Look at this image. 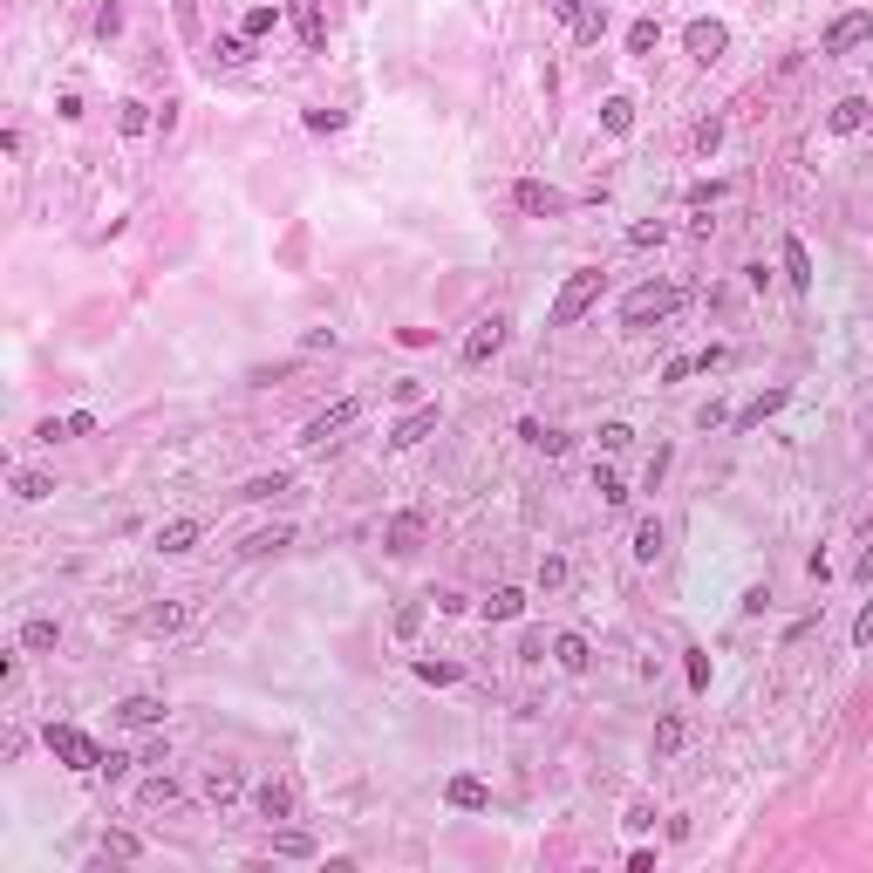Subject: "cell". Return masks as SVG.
I'll return each instance as SVG.
<instances>
[{"instance_id":"6da1fadb","label":"cell","mask_w":873,"mask_h":873,"mask_svg":"<svg viewBox=\"0 0 873 873\" xmlns=\"http://www.w3.org/2000/svg\"><path fill=\"white\" fill-rule=\"evenodd\" d=\"M601 280H608L601 266H580V273H567V287L553 294V307H546V321H553V328H573L580 314H594V301H601Z\"/></svg>"},{"instance_id":"7a4b0ae2","label":"cell","mask_w":873,"mask_h":873,"mask_svg":"<svg viewBox=\"0 0 873 873\" xmlns=\"http://www.w3.org/2000/svg\"><path fill=\"white\" fill-rule=\"evenodd\" d=\"M683 307V287H669V280H648L635 287L628 301H621V328H648V321H669Z\"/></svg>"},{"instance_id":"3957f363","label":"cell","mask_w":873,"mask_h":873,"mask_svg":"<svg viewBox=\"0 0 873 873\" xmlns=\"http://www.w3.org/2000/svg\"><path fill=\"white\" fill-rule=\"evenodd\" d=\"M48 751L69 764V771H96V764H103V744H96L89 730H76V723H48Z\"/></svg>"},{"instance_id":"277c9868","label":"cell","mask_w":873,"mask_h":873,"mask_svg":"<svg viewBox=\"0 0 873 873\" xmlns=\"http://www.w3.org/2000/svg\"><path fill=\"white\" fill-rule=\"evenodd\" d=\"M873 41V7H853V14H839L826 41H819V55H853V48H867Z\"/></svg>"},{"instance_id":"5b68a950","label":"cell","mask_w":873,"mask_h":873,"mask_svg":"<svg viewBox=\"0 0 873 873\" xmlns=\"http://www.w3.org/2000/svg\"><path fill=\"white\" fill-rule=\"evenodd\" d=\"M355 417H362V396H342L335 410H321V417H314V423L301 430V444H307V451H328V444H335V437H342V430H348Z\"/></svg>"},{"instance_id":"8992f818","label":"cell","mask_w":873,"mask_h":873,"mask_svg":"<svg viewBox=\"0 0 873 873\" xmlns=\"http://www.w3.org/2000/svg\"><path fill=\"white\" fill-rule=\"evenodd\" d=\"M505 335H512V321H505V314H485V321H478V328L464 335V348H457V355H464V369H478V362H492L498 348H505Z\"/></svg>"},{"instance_id":"52a82bcc","label":"cell","mask_w":873,"mask_h":873,"mask_svg":"<svg viewBox=\"0 0 873 873\" xmlns=\"http://www.w3.org/2000/svg\"><path fill=\"white\" fill-rule=\"evenodd\" d=\"M683 48H689V62H703V69H710V62H723V48H730V28H723V21H689V28H683Z\"/></svg>"},{"instance_id":"ba28073f","label":"cell","mask_w":873,"mask_h":873,"mask_svg":"<svg viewBox=\"0 0 873 873\" xmlns=\"http://www.w3.org/2000/svg\"><path fill=\"white\" fill-rule=\"evenodd\" d=\"M512 205L532 212V219H560V212H567V191L539 185V178H519V185H512Z\"/></svg>"},{"instance_id":"9c48e42d","label":"cell","mask_w":873,"mask_h":873,"mask_svg":"<svg viewBox=\"0 0 873 873\" xmlns=\"http://www.w3.org/2000/svg\"><path fill=\"white\" fill-rule=\"evenodd\" d=\"M423 539H430V519H423V512H396V519L382 526V546H389L396 560H410Z\"/></svg>"},{"instance_id":"30bf717a","label":"cell","mask_w":873,"mask_h":873,"mask_svg":"<svg viewBox=\"0 0 873 873\" xmlns=\"http://www.w3.org/2000/svg\"><path fill=\"white\" fill-rule=\"evenodd\" d=\"M437 417H444L437 403H417L410 417H403V423H396V430H389V444H396V451H410V444H423V437L437 430Z\"/></svg>"},{"instance_id":"8fae6325","label":"cell","mask_w":873,"mask_h":873,"mask_svg":"<svg viewBox=\"0 0 873 873\" xmlns=\"http://www.w3.org/2000/svg\"><path fill=\"white\" fill-rule=\"evenodd\" d=\"M294 28H301L307 55H321V48H328V14H321V0H294Z\"/></svg>"},{"instance_id":"7c38bea8","label":"cell","mask_w":873,"mask_h":873,"mask_svg":"<svg viewBox=\"0 0 873 873\" xmlns=\"http://www.w3.org/2000/svg\"><path fill=\"white\" fill-rule=\"evenodd\" d=\"M116 723L151 730V723H164V703H157V696H123V703H116Z\"/></svg>"},{"instance_id":"4fadbf2b","label":"cell","mask_w":873,"mask_h":873,"mask_svg":"<svg viewBox=\"0 0 873 873\" xmlns=\"http://www.w3.org/2000/svg\"><path fill=\"white\" fill-rule=\"evenodd\" d=\"M253 805H260V819H294V785L266 778L260 792H253Z\"/></svg>"},{"instance_id":"5bb4252c","label":"cell","mask_w":873,"mask_h":873,"mask_svg":"<svg viewBox=\"0 0 873 873\" xmlns=\"http://www.w3.org/2000/svg\"><path fill=\"white\" fill-rule=\"evenodd\" d=\"M601 35H608V7H601V0H580V14H573V41L594 48Z\"/></svg>"},{"instance_id":"9a60e30c","label":"cell","mask_w":873,"mask_h":873,"mask_svg":"<svg viewBox=\"0 0 873 873\" xmlns=\"http://www.w3.org/2000/svg\"><path fill=\"white\" fill-rule=\"evenodd\" d=\"M198 539H205L198 519H171V526H157V553H191Z\"/></svg>"},{"instance_id":"2e32d148","label":"cell","mask_w":873,"mask_h":873,"mask_svg":"<svg viewBox=\"0 0 873 873\" xmlns=\"http://www.w3.org/2000/svg\"><path fill=\"white\" fill-rule=\"evenodd\" d=\"M553 662H560L567 676H587V662H594V655H587V635H553Z\"/></svg>"},{"instance_id":"e0dca14e","label":"cell","mask_w":873,"mask_h":873,"mask_svg":"<svg viewBox=\"0 0 873 873\" xmlns=\"http://www.w3.org/2000/svg\"><path fill=\"white\" fill-rule=\"evenodd\" d=\"M444 798H451L457 812H485V805H492V785H478V778H451Z\"/></svg>"},{"instance_id":"ac0fdd59","label":"cell","mask_w":873,"mask_h":873,"mask_svg":"<svg viewBox=\"0 0 873 873\" xmlns=\"http://www.w3.org/2000/svg\"><path fill=\"white\" fill-rule=\"evenodd\" d=\"M867 116H873L867 96H846V103H833V130H839V137H853V130H867Z\"/></svg>"},{"instance_id":"d6986e66","label":"cell","mask_w":873,"mask_h":873,"mask_svg":"<svg viewBox=\"0 0 873 873\" xmlns=\"http://www.w3.org/2000/svg\"><path fill=\"white\" fill-rule=\"evenodd\" d=\"M280 546H294V526H266V532H246V560H260V553H280Z\"/></svg>"},{"instance_id":"ffe728a7","label":"cell","mask_w":873,"mask_h":873,"mask_svg":"<svg viewBox=\"0 0 873 873\" xmlns=\"http://www.w3.org/2000/svg\"><path fill=\"white\" fill-rule=\"evenodd\" d=\"M478 608H485V621H519V614H526V594H519V587H498L492 601H478Z\"/></svg>"},{"instance_id":"44dd1931","label":"cell","mask_w":873,"mask_h":873,"mask_svg":"<svg viewBox=\"0 0 873 873\" xmlns=\"http://www.w3.org/2000/svg\"><path fill=\"white\" fill-rule=\"evenodd\" d=\"M273 853H280V860H314V833H301V826H280V833H273Z\"/></svg>"},{"instance_id":"7402d4cb","label":"cell","mask_w":873,"mask_h":873,"mask_svg":"<svg viewBox=\"0 0 873 873\" xmlns=\"http://www.w3.org/2000/svg\"><path fill=\"white\" fill-rule=\"evenodd\" d=\"M785 280H792L798 294L812 287V253H805V239H785Z\"/></svg>"},{"instance_id":"603a6c76","label":"cell","mask_w":873,"mask_h":873,"mask_svg":"<svg viewBox=\"0 0 873 873\" xmlns=\"http://www.w3.org/2000/svg\"><path fill=\"white\" fill-rule=\"evenodd\" d=\"M785 403H792V389H764V396H758V403H751V410H744L737 423H744V430H758V423H764V417H778Z\"/></svg>"},{"instance_id":"cb8c5ba5","label":"cell","mask_w":873,"mask_h":873,"mask_svg":"<svg viewBox=\"0 0 873 873\" xmlns=\"http://www.w3.org/2000/svg\"><path fill=\"white\" fill-rule=\"evenodd\" d=\"M239 785H246V778H239L232 764H212V771H205V798H219V805H226V798H239Z\"/></svg>"},{"instance_id":"d4e9b609","label":"cell","mask_w":873,"mask_h":873,"mask_svg":"<svg viewBox=\"0 0 873 873\" xmlns=\"http://www.w3.org/2000/svg\"><path fill=\"white\" fill-rule=\"evenodd\" d=\"M137 805H178V778H171V771L144 778V785H137Z\"/></svg>"},{"instance_id":"484cf974","label":"cell","mask_w":873,"mask_h":873,"mask_svg":"<svg viewBox=\"0 0 873 873\" xmlns=\"http://www.w3.org/2000/svg\"><path fill=\"white\" fill-rule=\"evenodd\" d=\"M601 123H608V137H628V130H635V103H628V96H608V103H601Z\"/></svg>"},{"instance_id":"4316f807","label":"cell","mask_w":873,"mask_h":873,"mask_svg":"<svg viewBox=\"0 0 873 873\" xmlns=\"http://www.w3.org/2000/svg\"><path fill=\"white\" fill-rule=\"evenodd\" d=\"M683 737H689L683 717H662V723H655V758H676V751H683Z\"/></svg>"},{"instance_id":"83f0119b","label":"cell","mask_w":873,"mask_h":873,"mask_svg":"<svg viewBox=\"0 0 873 873\" xmlns=\"http://www.w3.org/2000/svg\"><path fill=\"white\" fill-rule=\"evenodd\" d=\"M519 437H526V444H532V451H546V457H560V451H567V437H560V430H546V423H519Z\"/></svg>"},{"instance_id":"f1b7e54d","label":"cell","mask_w":873,"mask_h":873,"mask_svg":"<svg viewBox=\"0 0 873 873\" xmlns=\"http://www.w3.org/2000/svg\"><path fill=\"white\" fill-rule=\"evenodd\" d=\"M157 116H151V103H116V130L123 137H137V130H151Z\"/></svg>"},{"instance_id":"f546056e","label":"cell","mask_w":873,"mask_h":873,"mask_svg":"<svg viewBox=\"0 0 873 873\" xmlns=\"http://www.w3.org/2000/svg\"><path fill=\"white\" fill-rule=\"evenodd\" d=\"M48 492H55V478H48V471H21V478H14V498H28V505H41Z\"/></svg>"},{"instance_id":"4dcf8cb0","label":"cell","mask_w":873,"mask_h":873,"mask_svg":"<svg viewBox=\"0 0 873 873\" xmlns=\"http://www.w3.org/2000/svg\"><path fill=\"white\" fill-rule=\"evenodd\" d=\"M635 560H648V567L662 560V526H655V519H642V526H635Z\"/></svg>"},{"instance_id":"1f68e13d","label":"cell","mask_w":873,"mask_h":873,"mask_svg":"<svg viewBox=\"0 0 873 873\" xmlns=\"http://www.w3.org/2000/svg\"><path fill=\"white\" fill-rule=\"evenodd\" d=\"M655 41H662V21H635V28H628V55H655Z\"/></svg>"},{"instance_id":"d6a6232c","label":"cell","mask_w":873,"mask_h":873,"mask_svg":"<svg viewBox=\"0 0 873 873\" xmlns=\"http://www.w3.org/2000/svg\"><path fill=\"white\" fill-rule=\"evenodd\" d=\"M171 628H185V608H151L144 614V635H171Z\"/></svg>"},{"instance_id":"836d02e7","label":"cell","mask_w":873,"mask_h":873,"mask_svg":"<svg viewBox=\"0 0 873 873\" xmlns=\"http://www.w3.org/2000/svg\"><path fill=\"white\" fill-rule=\"evenodd\" d=\"M21 648H28V655L55 648V621H28V628H21Z\"/></svg>"},{"instance_id":"e575fe53","label":"cell","mask_w":873,"mask_h":873,"mask_svg":"<svg viewBox=\"0 0 873 873\" xmlns=\"http://www.w3.org/2000/svg\"><path fill=\"white\" fill-rule=\"evenodd\" d=\"M417 628H423V601H403V608H396V642H410Z\"/></svg>"},{"instance_id":"d590c367","label":"cell","mask_w":873,"mask_h":873,"mask_svg":"<svg viewBox=\"0 0 873 873\" xmlns=\"http://www.w3.org/2000/svg\"><path fill=\"white\" fill-rule=\"evenodd\" d=\"M144 846H137V833H110L103 839V860H137Z\"/></svg>"},{"instance_id":"8d00e7d4","label":"cell","mask_w":873,"mask_h":873,"mask_svg":"<svg viewBox=\"0 0 873 873\" xmlns=\"http://www.w3.org/2000/svg\"><path fill=\"white\" fill-rule=\"evenodd\" d=\"M280 492H287V471H266V478H253L239 498H280Z\"/></svg>"},{"instance_id":"74e56055","label":"cell","mask_w":873,"mask_h":873,"mask_svg":"<svg viewBox=\"0 0 873 873\" xmlns=\"http://www.w3.org/2000/svg\"><path fill=\"white\" fill-rule=\"evenodd\" d=\"M130 764H144V758H123V751H103V764H96V778H130Z\"/></svg>"},{"instance_id":"f35d334b","label":"cell","mask_w":873,"mask_h":873,"mask_svg":"<svg viewBox=\"0 0 873 873\" xmlns=\"http://www.w3.org/2000/svg\"><path fill=\"white\" fill-rule=\"evenodd\" d=\"M273 28H280V14H273V7H253V14H246V41L273 35Z\"/></svg>"},{"instance_id":"ab89813d","label":"cell","mask_w":873,"mask_h":873,"mask_svg":"<svg viewBox=\"0 0 873 873\" xmlns=\"http://www.w3.org/2000/svg\"><path fill=\"white\" fill-rule=\"evenodd\" d=\"M594 492L608 498V505H628V485H621V478H614V471H594Z\"/></svg>"},{"instance_id":"60d3db41","label":"cell","mask_w":873,"mask_h":873,"mask_svg":"<svg viewBox=\"0 0 873 873\" xmlns=\"http://www.w3.org/2000/svg\"><path fill=\"white\" fill-rule=\"evenodd\" d=\"M628 444H635L628 423H601V451H628Z\"/></svg>"},{"instance_id":"b9f144b4","label":"cell","mask_w":873,"mask_h":873,"mask_svg":"<svg viewBox=\"0 0 873 873\" xmlns=\"http://www.w3.org/2000/svg\"><path fill=\"white\" fill-rule=\"evenodd\" d=\"M212 55H219V62H246V35H219V41H212Z\"/></svg>"},{"instance_id":"7bdbcfd3","label":"cell","mask_w":873,"mask_h":873,"mask_svg":"<svg viewBox=\"0 0 873 873\" xmlns=\"http://www.w3.org/2000/svg\"><path fill=\"white\" fill-rule=\"evenodd\" d=\"M696 376V355H669V362H662V382H689Z\"/></svg>"},{"instance_id":"ee69618b","label":"cell","mask_w":873,"mask_h":873,"mask_svg":"<svg viewBox=\"0 0 873 873\" xmlns=\"http://www.w3.org/2000/svg\"><path fill=\"white\" fill-rule=\"evenodd\" d=\"M689 689H710V655L703 648H689Z\"/></svg>"},{"instance_id":"f6af8a7d","label":"cell","mask_w":873,"mask_h":873,"mask_svg":"<svg viewBox=\"0 0 873 873\" xmlns=\"http://www.w3.org/2000/svg\"><path fill=\"white\" fill-rule=\"evenodd\" d=\"M423 683H457V662H417Z\"/></svg>"},{"instance_id":"bcb514c9","label":"cell","mask_w":873,"mask_h":873,"mask_svg":"<svg viewBox=\"0 0 873 873\" xmlns=\"http://www.w3.org/2000/svg\"><path fill=\"white\" fill-rule=\"evenodd\" d=\"M389 396H396L403 410H417V403H423V382H410V376H403V382H396V389H389Z\"/></svg>"},{"instance_id":"7dc6e473","label":"cell","mask_w":873,"mask_h":873,"mask_svg":"<svg viewBox=\"0 0 873 873\" xmlns=\"http://www.w3.org/2000/svg\"><path fill=\"white\" fill-rule=\"evenodd\" d=\"M307 130H321V137H328V130H342V110H307Z\"/></svg>"},{"instance_id":"c3c4849f","label":"cell","mask_w":873,"mask_h":873,"mask_svg":"<svg viewBox=\"0 0 873 873\" xmlns=\"http://www.w3.org/2000/svg\"><path fill=\"white\" fill-rule=\"evenodd\" d=\"M873 642V601L860 608V621H853V648H867Z\"/></svg>"},{"instance_id":"681fc988","label":"cell","mask_w":873,"mask_h":873,"mask_svg":"<svg viewBox=\"0 0 873 873\" xmlns=\"http://www.w3.org/2000/svg\"><path fill=\"white\" fill-rule=\"evenodd\" d=\"M717 144H723V123H717V116H710V123L696 130V151H717Z\"/></svg>"},{"instance_id":"f907efd6","label":"cell","mask_w":873,"mask_h":873,"mask_svg":"<svg viewBox=\"0 0 873 873\" xmlns=\"http://www.w3.org/2000/svg\"><path fill=\"white\" fill-rule=\"evenodd\" d=\"M567 580V560H539V587H560Z\"/></svg>"},{"instance_id":"816d5d0a","label":"cell","mask_w":873,"mask_h":873,"mask_svg":"<svg viewBox=\"0 0 873 873\" xmlns=\"http://www.w3.org/2000/svg\"><path fill=\"white\" fill-rule=\"evenodd\" d=\"M116 28H123V7H116V0H110V7L96 14V35H116Z\"/></svg>"},{"instance_id":"f5cc1de1","label":"cell","mask_w":873,"mask_h":873,"mask_svg":"<svg viewBox=\"0 0 873 873\" xmlns=\"http://www.w3.org/2000/svg\"><path fill=\"white\" fill-rule=\"evenodd\" d=\"M717 198H723L717 178H710V185H689V205H717Z\"/></svg>"},{"instance_id":"db71d44e","label":"cell","mask_w":873,"mask_h":873,"mask_svg":"<svg viewBox=\"0 0 873 873\" xmlns=\"http://www.w3.org/2000/svg\"><path fill=\"white\" fill-rule=\"evenodd\" d=\"M628 246H662V219H655V226H635V232H628Z\"/></svg>"},{"instance_id":"11a10c76","label":"cell","mask_w":873,"mask_h":873,"mask_svg":"<svg viewBox=\"0 0 873 873\" xmlns=\"http://www.w3.org/2000/svg\"><path fill=\"white\" fill-rule=\"evenodd\" d=\"M519 662H546V635H526V642H519Z\"/></svg>"},{"instance_id":"9f6ffc18","label":"cell","mask_w":873,"mask_h":873,"mask_svg":"<svg viewBox=\"0 0 873 873\" xmlns=\"http://www.w3.org/2000/svg\"><path fill=\"white\" fill-rule=\"evenodd\" d=\"M553 14H560V21H573V14H580V0H553Z\"/></svg>"},{"instance_id":"6f0895ef","label":"cell","mask_w":873,"mask_h":873,"mask_svg":"<svg viewBox=\"0 0 873 873\" xmlns=\"http://www.w3.org/2000/svg\"><path fill=\"white\" fill-rule=\"evenodd\" d=\"M860 580H873V546H867V553H860Z\"/></svg>"}]
</instances>
